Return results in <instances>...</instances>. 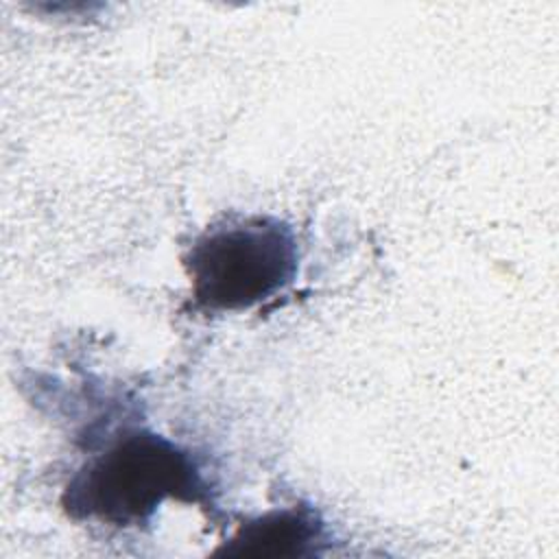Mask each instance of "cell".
I'll use <instances>...</instances> for the list:
<instances>
[{
	"instance_id": "6da1fadb",
	"label": "cell",
	"mask_w": 559,
	"mask_h": 559,
	"mask_svg": "<svg viewBox=\"0 0 559 559\" xmlns=\"http://www.w3.org/2000/svg\"><path fill=\"white\" fill-rule=\"evenodd\" d=\"M207 480L190 450L144 428H127L90 454L63 489L74 520L129 528L146 524L166 500L205 502Z\"/></svg>"
},
{
	"instance_id": "7a4b0ae2",
	"label": "cell",
	"mask_w": 559,
	"mask_h": 559,
	"mask_svg": "<svg viewBox=\"0 0 559 559\" xmlns=\"http://www.w3.org/2000/svg\"><path fill=\"white\" fill-rule=\"evenodd\" d=\"M183 269L197 306L242 312L290 286L299 245L295 229L277 216H234L205 227L190 242Z\"/></svg>"
},
{
	"instance_id": "3957f363",
	"label": "cell",
	"mask_w": 559,
	"mask_h": 559,
	"mask_svg": "<svg viewBox=\"0 0 559 559\" xmlns=\"http://www.w3.org/2000/svg\"><path fill=\"white\" fill-rule=\"evenodd\" d=\"M328 542V526L312 507L271 509L242 522L216 552L227 557H310Z\"/></svg>"
}]
</instances>
